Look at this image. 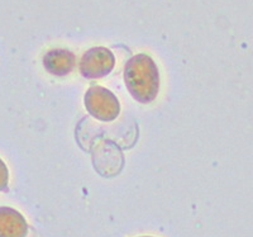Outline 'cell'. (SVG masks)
I'll use <instances>...</instances> for the list:
<instances>
[{
    "label": "cell",
    "mask_w": 253,
    "mask_h": 237,
    "mask_svg": "<svg viewBox=\"0 0 253 237\" xmlns=\"http://www.w3.org/2000/svg\"><path fill=\"white\" fill-rule=\"evenodd\" d=\"M115 57L109 48L92 47L84 53L80 60V73L85 79H101L114 69Z\"/></svg>",
    "instance_id": "3"
},
{
    "label": "cell",
    "mask_w": 253,
    "mask_h": 237,
    "mask_svg": "<svg viewBox=\"0 0 253 237\" xmlns=\"http://www.w3.org/2000/svg\"><path fill=\"white\" fill-rule=\"evenodd\" d=\"M84 104L90 116L101 122H113L121 114V103L118 98L107 88L99 85L89 88L85 93Z\"/></svg>",
    "instance_id": "2"
},
{
    "label": "cell",
    "mask_w": 253,
    "mask_h": 237,
    "mask_svg": "<svg viewBox=\"0 0 253 237\" xmlns=\"http://www.w3.org/2000/svg\"><path fill=\"white\" fill-rule=\"evenodd\" d=\"M9 183V171L6 168L5 162L0 159V191H4L8 189Z\"/></svg>",
    "instance_id": "6"
},
{
    "label": "cell",
    "mask_w": 253,
    "mask_h": 237,
    "mask_svg": "<svg viewBox=\"0 0 253 237\" xmlns=\"http://www.w3.org/2000/svg\"><path fill=\"white\" fill-rule=\"evenodd\" d=\"M28 223L23 214L10 207H0V237H27Z\"/></svg>",
    "instance_id": "5"
},
{
    "label": "cell",
    "mask_w": 253,
    "mask_h": 237,
    "mask_svg": "<svg viewBox=\"0 0 253 237\" xmlns=\"http://www.w3.org/2000/svg\"><path fill=\"white\" fill-rule=\"evenodd\" d=\"M143 237H151V236H143Z\"/></svg>",
    "instance_id": "7"
},
{
    "label": "cell",
    "mask_w": 253,
    "mask_h": 237,
    "mask_svg": "<svg viewBox=\"0 0 253 237\" xmlns=\"http://www.w3.org/2000/svg\"><path fill=\"white\" fill-rule=\"evenodd\" d=\"M75 55L65 48L51 49L43 56V66L51 75L66 76L72 73L75 67Z\"/></svg>",
    "instance_id": "4"
},
{
    "label": "cell",
    "mask_w": 253,
    "mask_h": 237,
    "mask_svg": "<svg viewBox=\"0 0 253 237\" xmlns=\"http://www.w3.org/2000/svg\"><path fill=\"white\" fill-rule=\"evenodd\" d=\"M124 84L134 100L152 103L160 92V71L153 58L146 53L129 58L124 67Z\"/></svg>",
    "instance_id": "1"
}]
</instances>
